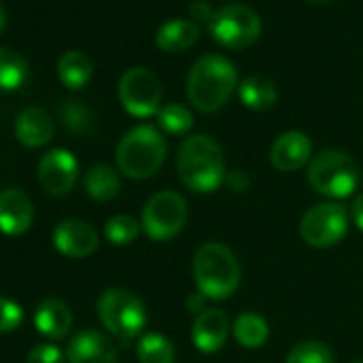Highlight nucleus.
<instances>
[{"label": "nucleus", "instance_id": "2", "mask_svg": "<svg viewBox=\"0 0 363 363\" xmlns=\"http://www.w3.org/2000/svg\"><path fill=\"white\" fill-rule=\"evenodd\" d=\"M238 88V71L225 56H201L186 79V96L197 111L214 113L227 105Z\"/></svg>", "mask_w": 363, "mask_h": 363}, {"label": "nucleus", "instance_id": "9", "mask_svg": "<svg viewBox=\"0 0 363 363\" xmlns=\"http://www.w3.org/2000/svg\"><path fill=\"white\" fill-rule=\"evenodd\" d=\"M118 96L122 107L135 118H150L160 111L162 84L158 75L145 67L128 69L118 84Z\"/></svg>", "mask_w": 363, "mask_h": 363}, {"label": "nucleus", "instance_id": "32", "mask_svg": "<svg viewBox=\"0 0 363 363\" xmlns=\"http://www.w3.org/2000/svg\"><path fill=\"white\" fill-rule=\"evenodd\" d=\"M225 184H227L233 193H246V191L250 189V177H248L246 171L235 169V171H229V173H227Z\"/></svg>", "mask_w": 363, "mask_h": 363}, {"label": "nucleus", "instance_id": "16", "mask_svg": "<svg viewBox=\"0 0 363 363\" xmlns=\"http://www.w3.org/2000/svg\"><path fill=\"white\" fill-rule=\"evenodd\" d=\"M229 337V318L220 308H206L193 323V342L201 352H218Z\"/></svg>", "mask_w": 363, "mask_h": 363}, {"label": "nucleus", "instance_id": "20", "mask_svg": "<svg viewBox=\"0 0 363 363\" xmlns=\"http://www.w3.org/2000/svg\"><path fill=\"white\" fill-rule=\"evenodd\" d=\"M238 92H240V101L248 109H252V111H267L278 101V88L265 75H250V77H246L240 84Z\"/></svg>", "mask_w": 363, "mask_h": 363}, {"label": "nucleus", "instance_id": "26", "mask_svg": "<svg viewBox=\"0 0 363 363\" xmlns=\"http://www.w3.org/2000/svg\"><path fill=\"white\" fill-rule=\"evenodd\" d=\"M156 120H158V128L169 135H186L195 124L193 111L182 103H169L160 107Z\"/></svg>", "mask_w": 363, "mask_h": 363}, {"label": "nucleus", "instance_id": "12", "mask_svg": "<svg viewBox=\"0 0 363 363\" xmlns=\"http://www.w3.org/2000/svg\"><path fill=\"white\" fill-rule=\"evenodd\" d=\"M96 229L79 218H67L54 229V246L69 259H86L99 248Z\"/></svg>", "mask_w": 363, "mask_h": 363}, {"label": "nucleus", "instance_id": "23", "mask_svg": "<svg viewBox=\"0 0 363 363\" xmlns=\"http://www.w3.org/2000/svg\"><path fill=\"white\" fill-rule=\"evenodd\" d=\"M233 335L244 348H261L269 337V325L261 314L244 312L233 323Z\"/></svg>", "mask_w": 363, "mask_h": 363}, {"label": "nucleus", "instance_id": "25", "mask_svg": "<svg viewBox=\"0 0 363 363\" xmlns=\"http://www.w3.org/2000/svg\"><path fill=\"white\" fill-rule=\"evenodd\" d=\"M139 363H175V346L162 333H145L137 344Z\"/></svg>", "mask_w": 363, "mask_h": 363}, {"label": "nucleus", "instance_id": "14", "mask_svg": "<svg viewBox=\"0 0 363 363\" xmlns=\"http://www.w3.org/2000/svg\"><path fill=\"white\" fill-rule=\"evenodd\" d=\"M35 210L30 197L20 189L0 191V231L7 235H22L33 227Z\"/></svg>", "mask_w": 363, "mask_h": 363}, {"label": "nucleus", "instance_id": "3", "mask_svg": "<svg viewBox=\"0 0 363 363\" xmlns=\"http://www.w3.org/2000/svg\"><path fill=\"white\" fill-rule=\"evenodd\" d=\"M193 276L201 295L208 299H227L240 289L242 267L229 246L206 242L195 252Z\"/></svg>", "mask_w": 363, "mask_h": 363}, {"label": "nucleus", "instance_id": "33", "mask_svg": "<svg viewBox=\"0 0 363 363\" xmlns=\"http://www.w3.org/2000/svg\"><path fill=\"white\" fill-rule=\"evenodd\" d=\"M189 13L195 22H212V18H214V11L206 0H195L189 9Z\"/></svg>", "mask_w": 363, "mask_h": 363}, {"label": "nucleus", "instance_id": "34", "mask_svg": "<svg viewBox=\"0 0 363 363\" xmlns=\"http://www.w3.org/2000/svg\"><path fill=\"white\" fill-rule=\"evenodd\" d=\"M350 218H352L354 227L359 231H363V193L354 197V201L350 206Z\"/></svg>", "mask_w": 363, "mask_h": 363}, {"label": "nucleus", "instance_id": "4", "mask_svg": "<svg viewBox=\"0 0 363 363\" xmlns=\"http://www.w3.org/2000/svg\"><path fill=\"white\" fill-rule=\"evenodd\" d=\"M167 158V143L150 124L130 128L116 147L118 169L130 179H147L162 167Z\"/></svg>", "mask_w": 363, "mask_h": 363}, {"label": "nucleus", "instance_id": "36", "mask_svg": "<svg viewBox=\"0 0 363 363\" xmlns=\"http://www.w3.org/2000/svg\"><path fill=\"white\" fill-rule=\"evenodd\" d=\"M5 24H7V16H5V7L0 5V33H3V28H5Z\"/></svg>", "mask_w": 363, "mask_h": 363}, {"label": "nucleus", "instance_id": "38", "mask_svg": "<svg viewBox=\"0 0 363 363\" xmlns=\"http://www.w3.org/2000/svg\"><path fill=\"white\" fill-rule=\"evenodd\" d=\"M352 363H363V361H352Z\"/></svg>", "mask_w": 363, "mask_h": 363}, {"label": "nucleus", "instance_id": "24", "mask_svg": "<svg viewBox=\"0 0 363 363\" xmlns=\"http://www.w3.org/2000/svg\"><path fill=\"white\" fill-rule=\"evenodd\" d=\"M28 79L26 58L9 48H0V90H18Z\"/></svg>", "mask_w": 363, "mask_h": 363}, {"label": "nucleus", "instance_id": "10", "mask_svg": "<svg viewBox=\"0 0 363 363\" xmlns=\"http://www.w3.org/2000/svg\"><path fill=\"white\" fill-rule=\"evenodd\" d=\"M348 233V212L340 203H318L299 223L301 240L312 248H331Z\"/></svg>", "mask_w": 363, "mask_h": 363}, {"label": "nucleus", "instance_id": "8", "mask_svg": "<svg viewBox=\"0 0 363 363\" xmlns=\"http://www.w3.org/2000/svg\"><path fill=\"white\" fill-rule=\"evenodd\" d=\"M261 18L248 5H227L218 9L210 22L216 43L229 50H246L261 37Z\"/></svg>", "mask_w": 363, "mask_h": 363}, {"label": "nucleus", "instance_id": "35", "mask_svg": "<svg viewBox=\"0 0 363 363\" xmlns=\"http://www.w3.org/2000/svg\"><path fill=\"white\" fill-rule=\"evenodd\" d=\"M206 295H201V293H193V295H189L186 297V308H189V312H197V314H201L203 310H206Z\"/></svg>", "mask_w": 363, "mask_h": 363}, {"label": "nucleus", "instance_id": "7", "mask_svg": "<svg viewBox=\"0 0 363 363\" xmlns=\"http://www.w3.org/2000/svg\"><path fill=\"white\" fill-rule=\"evenodd\" d=\"M189 220L186 199L175 191H160L152 195L141 214V227L152 242H167L175 238Z\"/></svg>", "mask_w": 363, "mask_h": 363}, {"label": "nucleus", "instance_id": "28", "mask_svg": "<svg viewBox=\"0 0 363 363\" xmlns=\"http://www.w3.org/2000/svg\"><path fill=\"white\" fill-rule=\"evenodd\" d=\"M286 363H335V357L325 342L303 340L289 350Z\"/></svg>", "mask_w": 363, "mask_h": 363}, {"label": "nucleus", "instance_id": "5", "mask_svg": "<svg viewBox=\"0 0 363 363\" xmlns=\"http://www.w3.org/2000/svg\"><path fill=\"white\" fill-rule=\"evenodd\" d=\"M310 186L329 199H346L359 186V169L342 150H323L308 164Z\"/></svg>", "mask_w": 363, "mask_h": 363}, {"label": "nucleus", "instance_id": "37", "mask_svg": "<svg viewBox=\"0 0 363 363\" xmlns=\"http://www.w3.org/2000/svg\"><path fill=\"white\" fill-rule=\"evenodd\" d=\"M306 3H312V5H327L331 0H306Z\"/></svg>", "mask_w": 363, "mask_h": 363}, {"label": "nucleus", "instance_id": "6", "mask_svg": "<svg viewBox=\"0 0 363 363\" xmlns=\"http://www.w3.org/2000/svg\"><path fill=\"white\" fill-rule=\"evenodd\" d=\"M96 312L105 329L124 344L139 337V333L147 323V312L143 301L133 291L118 289V286L101 293L96 301Z\"/></svg>", "mask_w": 363, "mask_h": 363}, {"label": "nucleus", "instance_id": "21", "mask_svg": "<svg viewBox=\"0 0 363 363\" xmlns=\"http://www.w3.org/2000/svg\"><path fill=\"white\" fill-rule=\"evenodd\" d=\"M84 189L94 201H111L120 195V177L109 164H92L84 175Z\"/></svg>", "mask_w": 363, "mask_h": 363}, {"label": "nucleus", "instance_id": "29", "mask_svg": "<svg viewBox=\"0 0 363 363\" xmlns=\"http://www.w3.org/2000/svg\"><path fill=\"white\" fill-rule=\"evenodd\" d=\"M139 229H141V225H139L137 218H133L128 214H118V216L107 220L105 238L113 246H128V244H133L137 240Z\"/></svg>", "mask_w": 363, "mask_h": 363}, {"label": "nucleus", "instance_id": "19", "mask_svg": "<svg viewBox=\"0 0 363 363\" xmlns=\"http://www.w3.org/2000/svg\"><path fill=\"white\" fill-rule=\"evenodd\" d=\"M199 26L189 20H169L156 30V48L167 54H182L199 41Z\"/></svg>", "mask_w": 363, "mask_h": 363}, {"label": "nucleus", "instance_id": "17", "mask_svg": "<svg viewBox=\"0 0 363 363\" xmlns=\"http://www.w3.org/2000/svg\"><path fill=\"white\" fill-rule=\"evenodd\" d=\"M16 137L26 147H41L54 137V120L41 107L24 109L16 120Z\"/></svg>", "mask_w": 363, "mask_h": 363}, {"label": "nucleus", "instance_id": "15", "mask_svg": "<svg viewBox=\"0 0 363 363\" xmlns=\"http://www.w3.org/2000/svg\"><path fill=\"white\" fill-rule=\"evenodd\" d=\"M67 359L69 363H118V352L107 335L86 329L73 335L67 348Z\"/></svg>", "mask_w": 363, "mask_h": 363}, {"label": "nucleus", "instance_id": "11", "mask_svg": "<svg viewBox=\"0 0 363 363\" xmlns=\"http://www.w3.org/2000/svg\"><path fill=\"white\" fill-rule=\"evenodd\" d=\"M39 182L41 186L52 195V197H65L73 191L77 175H79V164L77 158L62 147L50 150L41 160H39Z\"/></svg>", "mask_w": 363, "mask_h": 363}, {"label": "nucleus", "instance_id": "31", "mask_svg": "<svg viewBox=\"0 0 363 363\" xmlns=\"http://www.w3.org/2000/svg\"><path fill=\"white\" fill-rule=\"evenodd\" d=\"M28 363H65V354L56 344H37L28 352Z\"/></svg>", "mask_w": 363, "mask_h": 363}, {"label": "nucleus", "instance_id": "13", "mask_svg": "<svg viewBox=\"0 0 363 363\" xmlns=\"http://www.w3.org/2000/svg\"><path fill=\"white\" fill-rule=\"evenodd\" d=\"M312 141L301 130H286L282 133L269 150V162L274 169L282 173H293L308 164L312 158Z\"/></svg>", "mask_w": 363, "mask_h": 363}, {"label": "nucleus", "instance_id": "18", "mask_svg": "<svg viewBox=\"0 0 363 363\" xmlns=\"http://www.w3.org/2000/svg\"><path fill=\"white\" fill-rule=\"evenodd\" d=\"M35 327L50 340L65 337L73 327V312L60 299H45L35 312Z\"/></svg>", "mask_w": 363, "mask_h": 363}, {"label": "nucleus", "instance_id": "27", "mask_svg": "<svg viewBox=\"0 0 363 363\" xmlns=\"http://www.w3.org/2000/svg\"><path fill=\"white\" fill-rule=\"evenodd\" d=\"M60 118L73 135H90L96 126L94 111L82 101H67L60 107Z\"/></svg>", "mask_w": 363, "mask_h": 363}, {"label": "nucleus", "instance_id": "30", "mask_svg": "<svg viewBox=\"0 0 363 363\" xmlns=\"http://www.w3.org/2000/svg\"><path fill=\"white\" fill-rule=\"evenodd\" d=\"M22 320H24V312L20 303L7 297H0V333L16 331L22 325Z\"/></svg>", "mask_w": 363, "mask_h": 363}, {"label": "nucleus", "instance_id": "1", "mask_svg": "<svg viewBox=\"0 0 363 363\" xmlns=\"http://www.w3.org/2000/svg\"><path fill=\"white\" fill-rule=\"evenodd\" d=\"M177 175L195 193H214L227 177L225 152L210 135H191L177 150Z\"/></svg>", "mask_w": 363, "mask_h": 363}, {"label": "nucleus", "instance_id": "22", "mask_svg": "<svg viewBox=\"0 0 363 363\" xmlns=\"http://www.w3.org/2000/svg\"><path fill=\"white\" fill-rule=\"evenodd\" d=\"M94 67L84 52H67L58 60V77L69 90H82L92 79Z\"/></svg>", "mask_w": 363, "mask_h": 363}]
</instances>
